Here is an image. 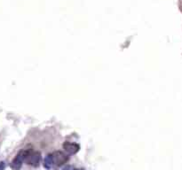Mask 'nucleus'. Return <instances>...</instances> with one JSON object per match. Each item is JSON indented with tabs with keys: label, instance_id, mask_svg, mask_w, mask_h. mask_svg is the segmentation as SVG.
Segmentation results:
<instances>
[{
	"label": "nucleus",
	"instance_id": "nucleus-4",
	"mask_svg": "<svg viewBox=\"0 0 182 170\" xmlns=\"http://www.w3.org/2000/svg\"><path fill=\"white\" fill-rule=\"evenodd\" d=\"M63 148L69 154H76L79 151L80 146L77 144H75V143L65 142L63 144Z\"/></svg>",
	"mask_w": 182,
	"mask_h": 170
},
{
	"label": "nucleus",
	"instance_id": "nucleus-6",
	"mask_svg": "<svg viewBox=\"0 0 182 170\" xmlns=\"http://www.w3.org/2000/svg\"><path fill=\"white\" fill-rule=\"evenodd\" d=\"M62 170H75V169H74L73 166H65Z\"/></svg>",
	"mask_w": 182,
	"mask_h": 170
},
{
	"label": "nucleus",
	"instance_id": "nucleus-1",
	"mask_svg": "<svg viewBox=\"0 0 182 170\" xmlns=\"http://www.w3.org/2000/svg\"><path fill=\"white\" fill-rule=\"evenodd\" d=\"M32 151V147L28 145L25 148H23L17 155L16 157L13 159L12 163H11V167L13 169V170H19L21 166H22V163L23 161H25L28 154Z\"/></svg>",
	"mask_w": 182,
	"mask_h": 170
},
{
	"label": "nucleus",
	"instance_id": "nucleus-3",
	"mask_svg": "<svg viewBox=\"0 0 182 170\" xmlns=\"http://www.w3.org/2000/svg\"><path fill=\"white\" fill-rule=\"evenodd\" d=\"M41 160V154L39 152H33L31 151L27 156L25 161L27 164L32 166H38Z\"/></svg>",
	"mask_w": 182,
	"mask_h": 170
},
{
	"label": "nucleus",
	"instance_id": "nucleus-7",
	"mask_svg": "<svg viewBox=\"0 0 182 170\" xmlns=\"http://www.w3.org/2000/svg\"><path fill=\"white\" fill-rule=\"evenodd\" d=\"M75 170H84V169H83V168H77V169H75Z\"/></svg>",
	"mask_w": 182,
	"mask_h": 170
},
{
	"label": "nucleus",
	"instance_id": "nucleus-5",
	"mask_svg": "<svg viewBox=\"0 0 182 170\" xmlns=\"http://www.w3.org/2000/svg\"><path fill=\"white\" fill-rule=\"evenodd\" d=\"M53 165V160H52V154L50 155H47L45 159V161H44V166L46 169H51L52 166Z\"/></svg>",
	"mask_w": 182,
	"mask_h": 170
},
{
	"label": "nucleus",
	"instance_id": "nucleus-2",
	"mask_svg": "<svg viewBox=\"0 0 182 170\" xmlns=\"http://www.w3.org/2000/svg\"><path fill=\"white\" fill-rule=\"evenodd\" d=\"M52 156L53 165H55L56 166H63L69 160V156L66 153H64L63 152H62V151H56V152H54L52 154Z\"/></svg>",
	"mask_w": 182,
	"mask_h": 170
}]
</instances>
